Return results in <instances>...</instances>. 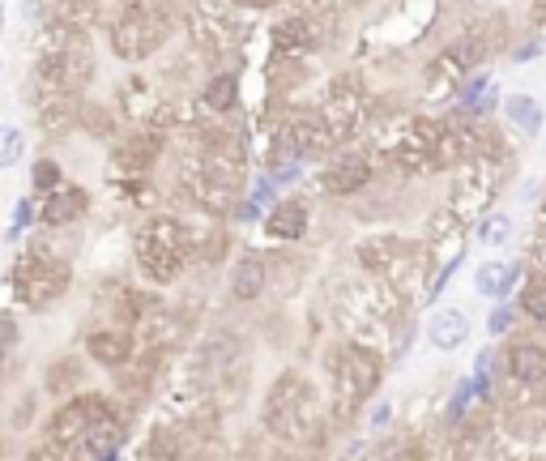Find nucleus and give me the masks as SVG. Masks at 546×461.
<instances>
[{
    "label": "nucleus",
    "instance_id": "72a5a7b5",
    "mask_svg": "<svg viewBox=\"0 0 546 461\" xmlns=\"http://www.w3.org/2000/svg\"><path fill=\"white\" fill-rule=\"evenodd\" d=\"M534 257H538V265L546 269V235H542V240H538V252H534Z\"/></svg>",
    "mask_w": 546,
    "mask_h": 461
},
{
    "label": "nucleus",
    "instance_id": "5701e85b",
    "mask_svg": "<svg viewBox=\"0 0 546 461\" xmlns=\"http://www.w3.org/2000/svg\"><path fill=\"white\" fill-rule=\"evenodd\" d=\"M60 184H69V176H64V167L56 163V158H35L30 163V193L35 197H47V193H56Z\"/></svg>",
    "mask_w": 546,
    "mask_h": 461
},
{
    "label": "nucleus",
    "instance_id": "0eeeda50",
    "mask_svg": "<svg viewBox=\"0 0 546 461\" xmlns=\"http://www.w3.org/2000/svg\"><path fill=\"white\" fill-rule=\"evenodd\" d=\"M111 415H124L116 393L86 389V393L69 397V402H56V410L43 423V440L56 444V449H64V453H77V444H82V436L90 432V427L111 419Z\"/></svg>",
    "mask_w": 546,
    "mask_h": 461
},
{
    "label": "nucleus",
    "instance_id": "9d476101",
    "mask_svg": "<svg viewBox=\"0 0 546 461\" xmlns=\"http://www.w3.org/2000/svg\"><path fill=\"white\" fill-rule=\"evenodd\" d=\"M376 184V167L367 154H333L325 167L316 171V193L329 201H355Z\"/></svg>",
    "mask_w": 546,
    "mask_h": 461
},
{
    "label": "nucleus",
    "instance_id": "7ed1b4c3",
    "mask_svg": "<svg viewBox=\"0 0 546 461\" xmlns=\"http://www.w3.org/2000/svg\"><path fill=\"white\" fill-rule=\"evenodd\" d=\"M192 235L197 227L180 214H150L133 235V265L146 286H175L192 265Z\"/></svg>",
    "mask_w": 546,
    "mask_h": 461
},
{
    "label": "nucleus",
    "instance_id": "2eb2a0df",
    "mask_svg": "<svg viewBox=\"0 0 546 461\" xmlns=\"http://www.w3.org/2000/svg\"><path fill=\"white\" fill-rule=\"evenodd\" d=\"M90 389V359L86 355H56L43 368V393L52 402H69V397Z\"/></svg>",
    "mask_w": 546,
    "mask_h": 461
},
{
    "label": "nucleus",
    "instance_id": "423d86ee",
    "mask_svg": "<svg viewBox=\"0 0 546 461\" xmlns=\"http://www.w3.org/2000/svg\"><path fill=\"white\" fill-rule=\"evenodd\" d=\"M325 368L337 389V410L355 415L359 406H367V397L380 389L384 380V359L363 342H333L325 351Z\"/></svg>",
    "mask_w": 546,
    "mask_h": 461
},
{
    "label": "nucleus",
    "instance_id": "20e7f679",
    "mask_svg": "<svg viewBox=\"0 0 546 461\" xmlns=\"http://www.w3.org/2000/svg\"><path fill=\"white\" fill-rule=\"evenodd\" d=\"M73 286V257L60 252L47 235H35L9 269V295L26 312H52Z\"/></svg>",
    "mask_w": 546,
    "mask_h": 461
},
{
    "label": "nucleus",
    "instance_id": "a211bd4d",
    "mask_svg": "<svg viewBox=\"0 0 546 461\" xmlns=\"http://www.w3.org/2000/svg\"><path fill=\"white\" fill-rule=\"evenodd\" d=\"M197 103H201L205 116H218V120L235 116V111H239V73L235 69H214L201 82Z\"/></svg>",
    "mask_w": 546,
    "mask_h": 461
},
{
    "label": "nucleus",
    "instance_id": "a878e982",
    "mask_svg": "<svg viewBox=\"0 0 546 461\" xmlns=\"http://www.w3.org/2000/svg\"><path fill=\"white\" fill-rule=\"evenodd\" d=\"M517 325V308H508V304H495L491 316H487V333L491 338H504V333Z\"/></svg>",
    "mask_w": 546,
    "mask_h": 461
},
{
    "label": "nucleus",
    "instance_id": "cd10ccee",
    "mask_svg": "<svg viewBox=\"0 0 546 461\" xmlns=\"http://www.w3.org/2000/svg\"><path fill=\"white\" fill-rule=\"evenodd\" d=\"M18 342H22V325H18V316H13V312H0V346H5V351H13Z\"/></svg>",
    "mask_w": 546,
    "mask_h": 461
},
{
    "label": "nucleus",
    "instance_id": "4be33fe9",
    "mask_svg": "<svg viewBox=\"0 0 546 461\" xmlns=\"http://www.w3.org/2000/svg\"><path fill=\"white\" fill-rule=\"evenodd\" d=\"M517 316H525V321H534V325H546V274H534L521 282Z\"/></svg>",
    "mask_w": 546,
    "mask_h": 461
},
{
    "label": "nucleus",
    "instance_id": "b1692460",
    "mask_svg": "<svg viewBox=\"0 0 546 461\" xmlns=\"http://www.w3.org/2000/svg\"><path fill=\"white\" fill-rule=\"evenodd\" d=\"M26 129H18V124H0V171H13L18 163H26Z\"/></svg>",
    "mask_w": 546,
    "mask_h": 461
},
{
    "label": "nucleus",
    "instance_id": "412c9836",
    "mask_svg": "<svg viewBox=\"0 0 546 461\" xmlns=\"http://www.w3.org/2000/svg\"><path fill=\"white\" fill-rule=\"evenodd\" d=\"M508 111V120H512V129H521L525 137H538L542 133V103L534 99V94H512V99L504 103Z\"/></svg>",
    "mask_w": 546,
    "mask_h": 461
},
{
    "label": "nucleus",
    "instance_id": "6ab92c4d",
    "mask_svg": "<svg viewBox=\"0 0 546 461\" xmlns=\"http://www.w3.org/2000/svg\"><path fill=\"white\" fill-rule=\"evenodd\" d=\"M427 342L436 346V351H444V355L461 351V346L470 342V316H465L461 308H440L427 321Z\"/></svg>",
    "mask_w": 546,
    "mask_h": 461
},
{
    "label": "nucleus",
    "instance_id": "1a4fd4ad",
    "mask_svg": "<svg viewBox=\"0 0 546 461\" xmlns=\"http://www.w3.org/2000/svg\"><path fill=\"white\" fill-rule=\"evenodd\" d=\"M82 355L90 359V368L111 372V376L133 368L137 355H141L137 329H128V325H90L86 338H82Z\"/></svg>",
    "mask_w": 546,
    "mask_h": 461
},
{
    "label": "nucleus",
    "instance_id": "aec40b11",
    "mask_svg": "<svg viewBox=\"0 0 546 461\" xmlns=\"http://www.w3.org/2000/svg\"><path fill=\"white\" fill-rule=\"evenodd\" d=\"M517 282H521V265H512V261H483L474 269V291L483 299H495V304L508 299Z\"/></svg>",
    "mask_w": 546,
    "mask_h": 461
},
{
    "label": "nucleus",
    "instance_id": "dca6fc26",
    "mask_svg": "<svg viewBox=\"0 0 546 461\" xmlns=\"http://www.w3.org/2000/svg\"><path fill=\"white\" fill-rule=\"evenodd\" d=\"M406 252H414L401 235H389V231H376L367 240L355 244V265L363 274H393V269L406 261Z\"/></svg>",
    "mask_w": 546,
    "mask_h": 461
},
{
    "label": "nucleus",
    "instance_id": "39448f33",
    "mask_svg": "<svg viewBox=\"0 0 546 461\" xmlns=\"http://www.w3.org/2000/svg\"><path fill=\"white\" fill-rule=\"evenodd\" d=\"M171 30L175 18L167 0H124L107 18V47L124 65H141L171 43Z\"/></svg>",
    "mask_w": 546,
    "mask_h": 461
},
{
    "label": "nucleus",
    "instance_id": "f8f14e48",
    "mask_svg": "<svg viewBox=\"0 0 546 461\" xmlns=\"http://www.w3.org/2000/svg\"><path fill=\"white\" fill-rule=\"evenodd\" d=\"M269 295V261L261 248H239L227 261V299L235 308H252Z\"/></svg>",
    "mask_w": 546,
    "mask_h": 461
},
{
    "label": "nucleus",
    "instance_id": "f03ea898",
    "mask_svg": "<svg viewBox=\"0 0 546 461\" xmlns=\"http://www.w3.org/2000/svg\"><path fill=\"white\" fill-rule=\"evenodd\" d=\"M261 427L282 449H308L325 440V402L299 368H282L261 397Z\"/></svg>",
    "mask_w": 546,
    "mask_h": 461
},
{
    "label": "nucleus",
    "instance_id": "4468645a",
    "mask_svg": "<svg viewBox=\"0 0 546 461\" xmlns=\"http://www.w3.org/2000/svg\"><path fill=\"white\" fill-rule=\"evenodd\" d=\"M35 210H39V227L43 231H73V227H82V222L90 218L94 197H90L86 184H60L56 193L39 197Z\"/></svg>",
    "mask_w": 546,
    "mask_h": 461
},
{
    "label": "nucleus",
    "instance_id": "2f4dec72",
    "mask_svg": "<svg viewBox=\"0 0 546 461\" xmlns=\"http://www.w3.org/2000/svg\"><path fill=\"white\" fill-rule=\"evenodd\" d=\"M389 423H393V406H389V402L372 406V415H367V427H372V432H384Z\"/></svg>",
    "mask_w": 546,
    "mask_h": 461
},
{
    "label": "nucleus",
    "instance_id": "bb28decb",
    "mask_svg": "<svg viewBox=\"0 0 546 461\" xmlns=\"http://www.w3.org/2000/svg\"><path fill=\"white\" fill-rule=\"evenodd\" d=\"M244 197H248V201H256V205H261V210H269V205H273V197H278V184H273V180L265 176V171H261V176L252 180V188H248Z\"/></svg>",
    "mask_w": 546,
    "mask_h": 461
},
{
    "label": "nucleus",
    "instance_id": "c756f323",
    "mask_svg": "<svg viewBox=\"0 0 546 461\" xmlns=\"http://www.w3.org/2000/svg\"><path fill=\"white\" fill-rule=\"evenodd\" d=\"M73 453H64V449H56V444H47V440H39L35 449H26L22 453V461H69Z\"/></svg>",
    "mask_w": 546,
    "mask_h": 461
},
{
    "label": "nucleus",
    "instance_id": "f257e3e1",
    "mask_svg": "<svg viewBox=\"0 0 546 461\" xmlns=\"http://www.w3.org/2000/svg\"><path fill=\"white\" fill-rule=\"evenodd\" d=\"M35 65H30V99H82L94 82V43L90 30L43 22L35 26Z\"/></svg>",
    "mask_w": 546,
    "mask_h": 461
},
{
    "label": "nucleus",
    "instance_id": "f704fd0d",
    "mask_svg": "<svg viewBox=\"0 0 546 461\" xmlns=\"http://www.w3.org/2000/svg\"><path fill=\"white\" fill-rule=\"evenodd\" d=\"M5 372H9V351L0 346V380H5Z\"/></svg>",
    "mask_w": 546,
    "mask_h": 461
},
{
    "label": "nucleus",
    "instance_id": "9b49d317",
    "mask_svg": "<svg viewBox=\"0 0 546 461\" xmlns=\"http://www.w3.org/2000/svg\"><path fill=\"white\" fill-rule=\"evenodd\" d=\"M261 231L273 248H295L312 235V197L291 193V197H278L265 210L261 218Z\"/></svg>",
    "mask_w": 546,
    "mask_h": 461
},
{
    "label": "nucleus",
    "instance_id": "c9c22d12",
    "mask_svg": "<svg viewBox=\"0 0 546 461\" xmlns=\"http://www.w3.org/2000/svg\"><path fill=\"white\" fill-rule=\"evenodd\" d=\"M0 26H5V13H0Z\"/></svg>",
    "mask_w": 546,
    "mask_h": 461
},
{
    "label": "nucleus",
    "instance_id": "f3484780",
    "mask_svg": "<svg viewBox=\"0 0 546 461\" xmlns=\"http://www.w3.org/2000/svg\"><path fill=\"white\" fill-rule=\"evenodd\" d=\"M504 372L517 380V385L534 389V385H546V346L534 342V338H512L504 346Z\"/></svg>",
    "mask_w": 546,
    "mask_h": 461
},
{
    "label": "nucleus",
    "instance_id": "c85d7f7f",
    "mask_svg": "<svg viewBox=\"0 0 546 461\" xmlns=\"http://www.w3.org/2000/svg\"><path fill=\"white\" fill-rule=\"evenodd\" d=\"M470 397H474V380H461V385L453 389V406H448V423H457L465 415V406H470Z\"/></svg>",
    "mask_w": 546,
    "mask_h": 461
},
{
    "label": "nucleus",
    "instance_id": "ddd939ff",
    "mask_svg": "<svg viewBox=\"0 0 546 461\" xmlns=\"http://www.w3.org/2000/svg\"><path fill=\"white\" fill-rule=\"evenodd\" d=\"M325 43V26H320V13H291V18L269 26V47L273 60H303L308 52Z\"/></svg>",
    "mask_w": 546,
    "mask_h": 461
},
{
    "label": "nucleus",
    "instance_id": "393cba45",
    "mask_svg": "<svg viewBox=\"0 0 546 461\" xmlns=\"http://www.w3.org/2000/svg\"><path fill=\"white\" fill-rule=\"evenodd\" d=\"M478 240H483L487 248H504L512 240V218L508 214H487L483 222H478Z\"/></svg>",
    "mask_w": 546,
    "mask_h": 461
},
{
    "label": "nucleus",
    "instance_id": "6e6552de",
    "mask_svg": "<svg viewBox=\"0 0 546 461\" xmlns=\"http://www.w3.org/2000/svg\"><path fill=\"white\" fill-rule=\"evenodd\" d=\"M316 116L325 120L333 146L342 150L346 141H355L359 129L367 124V94H363V86L355 82V77H337V82H329L325 99L316 103Z\"/></svg>",
    "mask_w": 546,
    "mask_h": 461
},
{
    "label": "nucleus",
    "instance_id": "473e14b6",
    "mask_svg": "<svg viewBox=\"0 0 546 461\" xmlns=\"http://www.w3.org/2000/svg\"><path fill=\"white\" fill-rule=\"evenodd\" d=\"M231 5H244V9H269V5H278V0H231Z\"/></svg>",
    "mask_w": 546,
    "mask_h": 461
},
{
    "label": "nucleus",
    "instance_id": "7c9ffc66",
    "mask_svg": "<svg viewBox=\"0 0 546 461\" xmlns=\"http://www.w3.org/2000/svg\"><path fill=\"white\" fill-rule=\"evenodd\" d=\"M542 39H525V43H517L512 47V65H529V60H538L542 56Z\"/></svg>",
    "mask_w": 546,
    "mask_h": 461
},
{
    "label": "nucleus",
    "instance_id": "e433bc0d",
    "mask_svg": "<svg viewBox=\"0 0 546 461\" xmlns=\"http://www.w3.org/2000/svg\"><path fill=\"white\" fill-rule=\"evenodd\" d=\"M69 461H77V457H69Z\"/></svg>",
    "mask_w": 546,
    "mask_h": 461
}]
</instances>
